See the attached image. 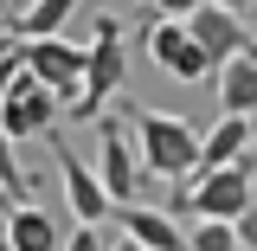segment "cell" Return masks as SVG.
I'll return each mask as SVG.
<instances>
[{
    "label": "cell",
    "mask_w": 257,
    "mask_h": 251,
    "mask_svg": "<svg viewBox=\"0 0 257 251\" xmlns=\"http://www.w3.org/2000/svg\"><path fill=\"white\" fill-rule=\"evenodd\" d=\"M212 7H231V13H251L257 0H212Z\"/></svg>",
    "instance_id": "cell-21"
},
{
    "label": "cell",
    "mask_w": 257,
    "mask_h": 251,
    "mask_svg": "<svg viewBox=\"0 0 257 251\" xmlns=\"http://www.w3.org/2000/svg\"><path fill=\"white\" fill-rule=\"evenodd\" d=\"M142 45H148V58H155L174 84H199V77H212V58L187 39V26H180V20H167V13H155V20H148Z\"/></svg>",
    "instance_id": "cell-7"
},
{
    "label": "cell",
    "mask_w": 257,
    "mask_h": 251,
    "mask_svg": "<svg viewBox=\"0 0 257 251\" xmlns=\"http://www.w3.org/2000/svg\"><path fill=\"white\" fill-rule=\"evenodd\" d=\"M7 7H13V0H0V20H7Z\"/></svg>",
    "instance_id": "cell-26"
},
{
    "label": "cell",
    "mask_w": 257,
    "mask_h": 251,
    "mask_svg": "<svg viewBox=\"0 0 257 251\" xmlns=\"http://www.w3.org/2000/svg\"><path fill=\"white\" fill-rule=\"evenodd\" d=\"M251 200H257V148L187 181V213H199V219H238Z\"/></svg>",
    "instance_id": "cell-3"
},
{
    "label": "cell",
    "mask_w": 257,
    "mask_h": 251,
    "mask_svg": "<svg viewBox=\"0 0 257 251\" xmlns=\"http://www.w3.org/2000/svg\"><path fill=\"white\" fill-rule=\"evenodd\" d=\"M231 232H238V251H257V200L231 219Z\"/></svg>",
    "instance_id": "cell-18"
},
{
    "label": "cell",
    "mask_w": 257,
    "mask_h": 251,
    "mask_svg": "<svg viewBox=\"0 0 257 251\" xmlns=\"http://www.w3.org/2000/svg\"><path fill=\"white\" fill-rule=\"evenodd\" d=\"M13 148H20V142H13V135L0 129V187L13 193V200H32V187H26V168H20V155H13Z\"/></svg>",
    "instance_id": "cell-16"
},
{
    "label": "cell",
    "mask_w": 257,
    "mask_h": 251,
    "mask_svg": "<svg viewBox=\"0 0 257 251\" xmlns=\"http://www.w3.org/2000/svg\"><path fill=\"white\" fill-rule=\"evenodd\" d=\"M212 71H219V110L257 116V58L251 52H231V58H219Z\"/></svg>",
    "instance_id": "cell-12"
},
{
    "label": "cell",
    "mask_w": 257,
    "mask_h": 251,
    "mask_svg": "<svg viewBox=\"0 0 257 251\" xmlns=\"http://www.w3.org/2000/svg\"><path fill=\"white\" fill-rule=\"evenodd\" d=\"M96 181L109 193V206H128L135 193H142V161H135V142H128V116H109V110H96Z\"/></svg>",
    "instance_id": "cell-4"
},
{
    "label": "cell",
    "mask_w": 257,
    "mask_h": 251,
    "mask_svg": "<svg viewBox=\"0 0 257 251\" xmlns=\"http://www.w3.org/2000/svg\"><path fill=\"white\" fill-rule=\"evenodd\" d=\"M251 148H257V116H251Z\"/></svg>",
    "instance_id": "cell-25"
},
{
    "label": "cell",
    "mask_w": 257,
    "mask_h": 251,
    "mask_svg": "<svg viewBox=\"0 0 257 251\" xmlns=\"http://www.w3.org/2000/svg\"><path fill=\"white\" fill-rule=\"evenodd\" d=\"M13 206H20V200H13V193H7V187H0V219H7V213H13Z\"/></svg>",
    "instance_id": "cell-23"
},
{
    "label": "cell",
    "mask_w": 257,
    "mask_h": 251,
    "mask_svg": "<svg viewBox=\"0 0 257 251\" xmlns=\"http://www.w3.org/2000/svg\"><path fill=\"white\" fill-rule=\"evenodd\" d=\"M58 219L45 213V206H32V200H20L13 213H7V251H58Z\"/></svg>",
    "instance_id": "cell-13"
},
{
    "label": "cell",
    "mask_w": 257,
    "mask_h": 251,
    "mask_svg": "<svg viewBox=\"0 0 257 251\" xmlns=\"http://www.w3.org/2000/svg\"><path fill=\"white\" fill-rule=\"evenodd\" d=\"M116 219H122V232L135 238L142 251H187V232H180V219L174 213H161V206H116Z\"/></svg>",
    "instance_id": "cell-10"
},
{
    "label": "cell",
    "mask_w": 257,
    "mask_h": 251,
    "mask_svg": "<svg viewBox=\"0 0 257 251\" xmlns=\"http://www.w3.org/2000/svg\"><path fill=\"white\" fill-rule=\"evenodd\" d=\"M52 123H58V97L45 91L32 71H20V84L0 97V129H7L13 142H32V135H45Z\"/></svg>",
    "instance_id": "cell-9"
},
{
    "label": "cell",
    "mask_w": 257,
    "mask_h": 251,
    "mask_svg": "<svg viewBox=\"0 0 257 251\" xmlns=\"http://www.w3.org/2000/svg\"><path fill=\"white\" fill-rule=\"evenodd\" d=\"M0 251H7V232H0Z\"/></svg>",
    "instance_id": "cell-28"
},
{
    "label": "cell",
    "mask_w": 257,
    "mask_h": 251,
    "mask_svg": "<svg viewBox=\"0 0 257 251\" xmlns=\"http://www.w3.org/2000/svg\"><path fill=\"white\" fill-rule=\"evenodd\" d=\"M20 52H26V71L58 97V110L77 103V84H84V45H71L64 32H39V39H20Z\"/></svg>",
    "instance_id": "cell-5"
},
{
    "label": "cell",
    "mask_w": 257,
    "mask_h": 251,
    "mask_svg": "<svg viewBox=\"0 0 257 251\" xmlns=\"http://www.w3.org/2000/svg\"><path fill=\"white\" fill-rule=\"evenodd\" d=\"M244 32H251V45H257V26H244Z\"/></svg>",
    "instance_id": "cell-27"
},
{
    "label": "cell",
    "mask_w": 257,
    "mask_h": 251,
    "mask_svg": "<svg viewBox=\"0 0 257 251\" xmlns=\"http://www.w3.org/2000/svg\"><path fill=\"white\" fill-rule=\"evenodd\" d=\"M180 26H187V39L206 52V58L219 64V58H231V52H251V20L244 13H231V7H212V0H199L193 13H180Z\"/></svg>",
    "instance_id": "cell-8"
},
{
    "label": "cell",
    "mask_w": 257,
    "mask_h": 251,
    "mask_svg": "<svg viewBox=\"0 0 257 251\" xmlns=\"http://www.w3.org/2000/svg\"><path fill=\"white\" fill-rule=\"evenodd\" d=\"M7 39H13V20H0V45H7Z\"/></svg>",
    "instance_id": "cell-24"
},
{
    "label": "cell",
    "mask_w": 257,
    "mask_h": 251,
    "mask_svg": "<svg viewBox=\"0 0 257 251\" xmlns=\"http://www.w3.org/2000/svg\"><path fill=\"white\" fill-rule=\"evenodd\" d=\"M251 58H257V45H251Z\"/></svg>",
    "instance_id": "cell-29"
},
{
    "label": "cell",
    "mask_w": 257,
    "mask_h": 251,
    "mask_svg": "<svg viewBox=\"0 0 257 251\" xmlns=\"http://www.w3.org/2000/svg\"><path fill=\"white\" fill-rule=\"evenodd\" d=\"M187 251H238V232H231V219H199L193 225Z\"/></svg>",
    "instance_id": "cell-15"
},
{
    "label": "cell",
    "mask_w": 257,
    "mask_h": 251,
    "mask_svg": "<svg viewBox=\"0 0 257 251\" xmlns=\"http://www.w3.org/2000/svg\"><path fill=\"white\" fill-rule=\"evenodd\" d=\"M77 7H84V0H32V7L7 13V20H13V39H39V32H64Z\"/></svg>",
    "instance_id": "cell-14"
},
{
    "label": "cell",
    "mask_w": 257,
    "mask_h": 251,
    "mask_svg": "<svg viewBox=\"0 0 257 251\" xmlns=\"http://www.w3.org/2000/svg\"><path fill=\"white\" fill-rule=\"evenodd\" d=\"M244 148H251V116H231V110H225L219 123L199 135V161H193V174H206V168H225V161H238ZM193 174H187V181H193Z\"/></svg>",
    "instance_id": "cell-11"
},
{
    "label": "cell",
    "mask_w": 257,
    "mask_h": 251,
    "mask_svg": "<svg viewBox=\"0 0 257 251\" xmlns=\"http://www.w3.org/2000/svg\"><path fill=\"white\" fill-rule=\"evenodd\" d=\"M122 84H128V39H122V26L103 13V20L90 26V45H84V84H77V103H64V116H71V123H90Z\"/></svg>",
    "instance_id": "cell-2"
},
{
    "label": "cell",
    "mask_w": 257,
    "mask_h": 251,
    "mask_svg": "<svg viewBox=\"0 0 257 251\" xmlns=\"http://www.w3.org/2000/svg\"><path fill=\"white\" fill-rule=\"evenodd\" d=\"M45 142H52V161H58V181H64V200H71V213L84 225H96V219H109L116 206H109V193H103V181H96V168L71 142H64L58 129H45Z\"/></svg>",
    "instance_id": "cell-6"
},
{
    "label": "cell",
    "mask_w": 257,
    "mask_h": 251,
    "mask_svg": "<svg viewBox=\"0 0 257 251\" xmlns=\"http://www.w3.org/2000/svg\"><path fill=\"white\" fill-rule=\"evenodd\" d=\"M20 71H26V52H20V39H7V45H0V97L20 84Z\"/></svg>",
    "instance_id": "cell-17"
},
{
    "label": "cell",
    "mask_w": 257,
    "mask_h": 251,
    "mask_svg": "<svg viewBox=\"0 0 257 251\" xmlns=\"http://www.w3.org/2000/svg\"><path fill=\"white\" fill-rule=\"evenodd\" d=\"M103 251H142V245H135V238H128V232H122V238H116V245H103Z\"/></svg>",
    "instance_id": "cell-22"
},
{
    "label": "cell",
    "mask_w": 257,
    "mask_h": 251,
    "mask_svg": "<svg viewBox=\"0 0 257 251\" xmlns=\"http://www.w3.org/2000/svg\"><path fill=\"white\" fill-rule=\"evenodd\" d=\"M199 0H155V13H167V20H180V13H193Z\"/></svg>",
    "instance_id": "cell-20"
},
{
    "label": "cell",
    "mask_w": 257,
    "mask_h": 251,
    "mask_svg": "<svg viewBox=\"0 0 257 251\" xmlns=\"http://www.w3.org/2000/svg\"><path fill=\"white\" fill-rule=\"evenodd\" d=\"M128 142H135V161H142V174H155V181H187L193 161H199V129L180 123V116H167V110H148V103H135L128 110Z\"/></svg>",
    "instance_id": "cell-1"
},
{
    "label": "cell",
    "mask_w": 257,
    "mask_h": 251,
    "mask_svg": "<svg viewBox=\"0 0 257 251\" xmlns=\"http://www.w3.org/2000/svg\"><path fill=\"white\" fill-rule=\"evenodd\" d=\"M58 251H103V238H96V225L77 219V232H71V238H58Z\"/></svg>",
    "instance_id": "cell-19"
}]
</instances>
